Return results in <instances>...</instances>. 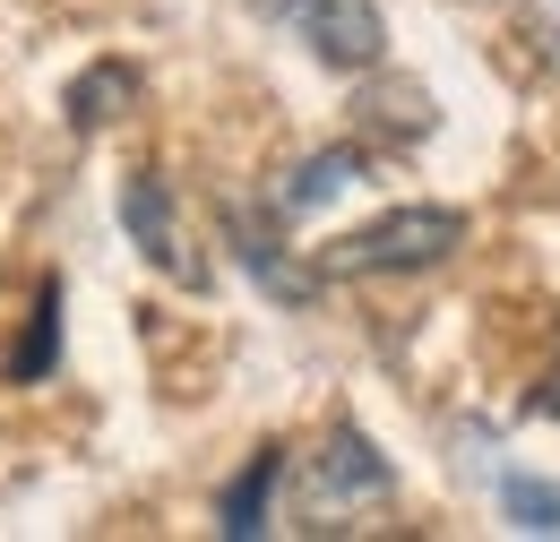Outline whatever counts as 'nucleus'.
<instances>
[{
  "mask_svg": "<svg viewBox=\"0 0 560 542\" xmlns=\"http://www.w3.org/2000/svg\"><path fill=\"white\" fill-rule=\"evenodd\" d=\"M457 250H466V215L457 207H388L380 224L337 233L311 268H319V284H362V275H422L440 259H457Z\"/></svg>",
  "mask_w": 560,
  "mask_h": 542,
  "instance_id": "f257e3e1",
  "label": "nucleus"
},
{
  "mask_svg": "<svg viewBox=\"0 0 560 542\" xmlns=\"http://www.w3.org/2000/svg\"><path fill=\"white\" fill-rule=\"evenodd\" d=\"M388 491H397V466H388L353 422H337V431L319 439V457L302 466V526H311V534H346V517L380 508Z\"/></svg>",
  "mask_w": 560,
  "mask_h": 542,
  "instance_id": "f03ea898",
  "label": "nucleus"
},
{
  "mask_svg": "<svg viewBox=\"0 0 560 542\" xmlns=\"http://www.w3.org/2000/svg\"><path fill=\"white\" fill-rule=\"evenodd\" d=\"M259 9L284 17V26H302V44H311L328 69H346V78L380 69V52H388L380 0H259Z\"/></svg>",
  "mask_w": 560,
  "mask_h": 542,
  "instance_id": "7ed1b4c3",
  "label": "nucleus"
},
{
  "mask_svg": "<svg viewBox=\"0 0 560 542\" xmlns=\"http://www.w3.org/2000/svg\"><path fill=\"white\" fill-rule=\"evenodd\" d=\"M121 233L139 241V259L155 275H173V284H190V293L208 284V259L190 250V233H182V215H173V190H164L155 173H130V181H121Z\"/></svg>",
  "mask_w": 560,
  "mask_h": 542,
  "instance_id": "20e7f679",
  "label": "nucleus"
},
{
  "mask_svg": "<svg viewBox=\"0 0 560 542\" xmlns=\"http://www.w3.org/2000/svg\"><path fill=\"white\" fill-rule=\"evenodd\" d=\"M362 173H371V155H362V146H319V155H302V164L277 181L268 215H277V224H302V215H319L337 190H353Z\"/></svg>",
  "mask_w": 560,
  "mask_h": 542,
  "instance_id": "39448f33",
  "label": "nucleus"
},
{
  "mask_svg": "<svg viewBox=\"0 0 560 542\" xmlns=\"http://www.w3.org/2000/svg\"><path fill=\"white\" fill-rule=\"evenodd\" d=\"M61 113H70V130H78V138L113 130L121 113H139V69H130V61H95V69H78L70 95H61Z\"/></svg>",
  "mask_w": 560,
  "mask_h": 542,
  "instance_id": "423d86ee",
  "label": "nucleus"
},
{
  "mask_svg": "<svg viewBox=\"0 0 560 542\" xmlns=\"http://www.w3.org/2000/svg\"><path fill=\"white\" fill-rule=\"evenodd\" d=\"M277 482H284V448H259V457L242 466V482L215 499V534H224V542L268 534V499H277Z\"/></svg>",
  "mask_w": 560,
  "mask_h": 542,
  "instance_id": "0eeeda50",
  "label": "nucleus"
},
{
  "mask_svg": "<svg viewBox=\"0 0 560 542\" xmlns=\"http://www.w3.org/2000/svg\"><path fill=\"white\" fill-rule=\"evenodd\" d=\"M224 233H233L242 268L259 275V284H268L277 302H311V293H319V268H293V259L277 250V233H268V224H250V215H224Z\"/></svg>",
  "mask_w": 560,
  "mask_h": 542,
  "instance_id": "6e6552de",
  "label": "nucleus"
},
{
  "mask_svg": "<svg viewBox=\"0 0 560 542\" xmlns=\"http://www.w3.org/2000/svg\"><path fill=\"white\" fill-rule=\"evenodd\" d=\"M362 130H380V138H397V146H415V138H431V95H422L415 78H380L362 104Z\"/></svg>",
  "mask_w": 560,
  "mask_h": 542,
  "instance_id": "1a4fd4ad",
  "label": "nucleus"
},
{
  "mask_svg": "<svg viewBox=\"0 0 560 542\" xmlns=\"http://www.w3.org/2000/svg\"><path fill=\"white\" fill-rule=\"evenodd\" d=\"M500 517L517 534H552L560 542V482L544 474H500Z\"/></svg>",
  "mask_w": 560,
  "mask_h": 542,
  "instance_id": "9d476101",
  "label": "nucleus"
},
{
  "mask_svg": "<svg viewBox=\"0 0 560 542\" xmlns=\"http://www.w3.org/2000/svg\"><path fill=\"white\" fill-rule=\"evenodd\" d=\"M52 353H61V284H44V293H35V328H26V344H18V362H9V370H18V379H44V370H52Z\"/></svg>",
  "mask_w": 560,
  "mask_h": 542,
  "instance_id": "9b49d317",
  "label": "nucleus"
},
{
  "mask_svg": "<svg viewBox=\"0 0 560 542\" xmlns=\"http://www.w3.org/2000/svg\"><path fill=\"white\" fill-rule=\"evenodd\" d=\"M526 44L560 69V0H526Z\"/></svg>",
  "mask_w": 560,
  "mask_h": 542,
  "instance_id": "f8f14e48",
  "label": "nucleus"
},
{
  "mask_svg": "<svg viewBox=\"0 0 560 542\" xmlns=\"http://www.w3.org/2000/svg\"><path fill=\"white\" fill-rule=\"evenodd\" d=\"M535 405H544V413H552V422H560V362H552V379L535 388Z\"/></svg>",
  "mask_w": 560,
  "mask_h": 542,
  "instance_id": "ddd939ff",
  "label": "nucleus"
}]
</instances>
